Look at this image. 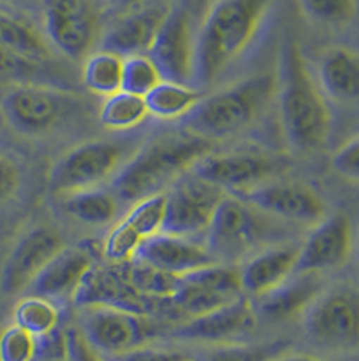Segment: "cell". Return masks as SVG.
I'll use <instances>...</instances> for the list:
<instances>
[{"label": "cell", "instance_id": "15", "mask_svg": "<svg viewBox=\"0 0 359 361\" xmlns=\"http://www.w3.org/2000/svg\"><path fill=\"white\" fill-rule=\"evenodd\" d=\"M67 98L62 93L34 84L14 87L2 99V111L14 130L26 135L43 134L62 118Z\"/></svg>", "mask_w": 359, "mask_h": 361}, {"label": "cell", "instance_id": "2", "mask_svg": "<svg viewBox=\"0 0 359 361\" xmlns=\"http://www.w3.org/2000/svg\"><path fill=\"white\" fill-rule=\"evenodd\" d=\"M213 149V142L189 134H170L139 147L111 178L110 192L118 202L135 204L159 194L163 187L195 166Z\"/></svg>", "mask_w": 359, "mask_h": 361}, {"label": "cell", "instance_id": "25", "mask_svg": "<svg viewBox=\"0 0 359 361\" xmlns=\"http://www.w3.org/2000/svg\"><path fill=\"white\" fill-rule=\"evenodd\" d=\"M323 91L335 102H354L359 93V60L356 51L337 48L320 63Z\"/></svg>", "mask_w": 359, "mask_h": 361}, {"label": "cell", "instance_id": "40", "mask_svg": "<svg viewBox=\"0 0 359 361\" xmlns=\"http://www.w3.org/2000/svg\"><path fill=\"white\" fill-rule=\"evenodd\" d=\"M108 361H180L183 358L182 353H177L168 348H154L142 344L125 353L115 356H105Z\"/></svg>", "mask_w": 359, "mask_h": 361}, {"label": "cell", "instance_id": "30", "mask_svg": "<svg viewBox=\"0 0 359 361\" xmlns=\"http://www.w3.org/2000/svg\"><path fill=\"white\" fill-rule=\"evenodd\" d=\"M123 57L108 50H99L89 55L84 63L82 81L91 93L111 96L122 91Z\"/></svg>", "mask_w": 359, "mask_h": 361}, {"label": "cell", "instance_id": "38", "mask_svg": "<svg viewBox=\"0 0 359 361\" xmlns=\"http://www.w3.org/2000/svg\"><path fill=\"white\" fill-rule=\"evenodd\" d=\"M301 9L313 21L341 24L356 14V0H299Z\"/></svg>", "mask_w": 359, "mask_h": 361}, {"label": "cell", "instance_id": "29", "mask_svg": "<svg viewBox=\"0 0 359 361\" xmlns=\"http://www.w3.org/2000/svg\"><path fill=\"white\" fill-rule=\"evenodd\" d=\"M14 324L39 339L60 327V308L45 296H24L14 308Z\"/></svg>", "mask_w": 359, "mask_h": 361}, {"label": "cell", "instance_id": "22", "mask_svg": "<svg viewBox=\"0 0 359 361\" xmlns=\"http://www.w3.org/2000/svg\"><path fill=\"white\" fill-rule=\"evenodd\" d=\"M94 266L93 255L81 247H63L36 276L30 290L50 300L74 298L84 276Z\"/></svg>", "mask_w": 359, "mask_h": 361}, {"label": "cell", "instance_id": "7", "mask_svg": "<svg viewBox=\"0 0 359 361\" xmlns=\"http://www.w3.org/2000/svg\"><path fill=\"white\" fill-rule=\"evenodd\" d=\"M359 331L358 295L337 288L318 295L305 314V332L311 343L332 350L356 348Z\"/></svg>", "mask_w": 359, "mask_h": 361}, {"label": "cell", "instance_id": "18", "mask_svg": "<svg viewBox=\"0 0 359 361\" xmlns=\"http://www.w3.org/2000/svg\"><path fill=\"white\" fill-rule=\"evenodd\" d=\"M353 247V231L346 216L335 214L317 223L299 247L293 274H318L346 262Z\"/></svg>", "mask_w": 359, "mask_h": 361}, {"label": "cell", "instance_id": "19", "mask_svg": "<svg viewBox=\"0 0 359 361\" xmlns=\"http://www.w3.org/2000/svg\"><path fill=\"white\" fill-rule=\"evenodd\" d=\"M275 164L267 156L257 152H227V154L203 156L195 163L194 175L213 183L221 190L239 192L248 190L267 182L274 173Z\"/></svg>", "mask_w": 359, "mask_h": 361}, {"label": "cell", "instance_id": "11", "mask_svg": "<svg viewBox=\"0 0 359 361\" xmlns=\"http://www.w3.org/2000/svg\"><path fill=\"white\" fill-rule=\"evenodd\" d=\"M45 30L62 54L81 59L98 36V12L91 0H45Z\"/></svg>", "mask_w": 359, "mask_h": 361}, {"label": "cell", "instance_id": "32", "mask_svg": "<svg viewBox=\"0 0 359 361\" xmlns=\"http://www.w3.org/2000/svg\"><path fill=\"white\" fill-rule=\"evenodd\" d=\"M125 276L132 286L141 295L151 300H170L178 290L180 278L161 271V269L142 262L139 259H132L125 262Z\"/></svg>", "mask_w": 359, "mask_h": 361}, {"label": "cell", "instance_id": "24", "mask_svg": "<svg viewBox=\"0 0 359 361\" xmlns=\"http://www.w3.org/2000/svg\"><path fill=\"white\" fill-rule=\"evenodd\" d=\"M296 279L287 278L267 295L258 298V314L267 320H282L306 310L310 303L320 295L322 283L317 274H296Z\"/></svg>", "mask_w": 359, "mask_h": 361}, {"label": "cell", "instance_id": "14", "mask_svg": "<svg viewBox=\"0 0 359 361\" xmlns=\"http://www.w3.org/2000/svg\"><path fill=\"white\" fill-rule=\"evenodd\" d=\"M237 195L263 214L284 221L317 224L325 216V204L320 195L301 183L263 182Z\"/></svg>", "mask_w": 359, "mask_h": 361}, {"label": "cell", "instance_id": "10", "mask_svg": "<svg viewBox=\"0 0 359 361\" xmlns=\"http://www.w3.org/2000/svg\"><path fill=\"white\" fill-rule=\"evenodd\" d=\"M81 332L84 339L103 356H115L134 350L151 338L146 315L108 307L86 308Z\"/></svg>", "mask_w": 359, "mask_h": 361}, {"label": "cell", "instance_id": "34", "mask_svg": "<svg viewBox=\"0 0 359 361\" xmlns=\"http://www.w3.org/2000/svg\"><path fill=\"white\" fill-rule=\"evenodd\" d=\"M163 81L158 67L149 55H130L123 59L122 69V91L144 98Z\"/></svg>", "mask_w": 359, "mask_h": 361}, {"label": "cell", "instance_id": "16", "mask_svg": "<svg viewBox=\"0 0 359 361\" xmlns=\"http://www.w3.org/2000/svg\"><path fill=\"white\" fill-rule=\"evenodd\" d=\"M257 324V314L250 300L241 295L234 302L213 312L187 319L175 327L173 336L182 341L207 344H229L250 334Z\"/></svg>", "mask_w": 359, "mask_h": 361}, {"label": "cell", "instance_id": "39", "mask_svg": "<svg viewBox=\"0 0 359 361\" xmlns=\"http://www.w3.org/2000/svg\"><path fill=\"white\" fill-rule=\"evenodd\" d=\"M332 168L339 175L356 182L359 176V139H349L332 156Z\"/></svg>", "mask_w": 359, "mask_h": 361}, {"label": "cell", "instance_id": "28", "mask_svg": "<svg viewBox=\"0 0 359 361\" xmlns=\"http://www.w3.org/2000/svg\"><path fill=\"white\" fill-rule=\"evenodd\" d=\"M201 99L202 93L199 90L170 81H161L144 96L149 115L165 120L185 117Z\"/></svg>", "mask_w": 359, "mask_h": 361}, {"label": "cell", "instance_id": "3", "mask_svg": "<svg viewBox=\"0 0 359 361\" xmlns=\"http://www.w3.org/2000/svg\"><path fill=\"white\" fill-rule=\"evenodd\" d=\"M275 93L289 142L299 151L322 147L330 130L329 108L294 39L284 43L281 50Z\"/></svg>", "mask_w": 359, "mask_h": 361}, {"label": "cell", "instance_id": "4", "mask_svg": "<svg viewBox=\"0 0 359 361\" xmlns=\"http://www.w3.org/2000/svg\"><path fill=\"white\" fill-rule=\"evenodd\" d=\"M275 93L272 75H255L202 98L183 117V128L189 134L214 142L246 128L262 114Z\"/></svg>", "mask_w": 359, "mask_h": 361}, {"label": "cell", "instance_id": "13", "mask_svg": "<svg viewBox=\"0 0 359 361\" xmlns=\"http://www.w3.org/2000/svg\"><path fill=\"white\" fill-rule=\"evenodd\" d=\"M65 247L62 235L51 228L39 226L27 231L14 245L0 272L4 295H19L31 286L43 267Z\"/></svg>", "mask_w": 359, "mask_h": 361}, {"label": "cell", "instance_id": "41", "mask_svg": "<svg viewBox=\"0 0 359 361\" xmlns=\"http://www.w3.org/2000/svg\"><path fill=\"white\" fill-rule=\"evenodd\" d=\"M67 361H108L105 356L84 339L82 332L77 329L67 331Z\"/></svg>", "mask_w": 359, "mask_h": 361}, {"label": "cell", "instance_id": "27", "mask_svg": "<svg viewBox=\"0 0 359 361\" xmlns=\"http://www.w3.org/2000/svg\"><path fill=\"white\" fill-rule=\"evenodd\" d=\"M0 48L33 63L50 59V48L33 27L4 14H0Z\"/></svg>", "mask_w": 359, "mask_h": 361}, {"label": "cell", "instance_id": "8", "mask_svg": "<svg viewBox=\"0 0 359 361\" xmlns=\"http://www.w3.org/2000/svg\"><path fill=\"white\" fill-rule=\"evenodd\" d=\"M241 295L245 293L241 290L238 269L218 262L182 276L178 290L165 302L178 314L194 319L225 307Z\"/></svg>", "mask_w": 359, "mask_h": 361}, {"label": "cell", "instance_id": "12", "mask_svg": "<svg viewBox=\"0 0 359 361\" xmlns=\"http://www.w3.org/2000/svg\"><path fill=\"white\" fill-rule=\"evenodd\" d=\"M147 55L158 67L163 81L189 86L194 79L195 39L185 9H171L159 27Z\"/></svg>", "mask_w": 359, "mask_h": 361}, {"label": "cell", "instance_id": "36", "mask_svg": "<svg viewBox=\"0 0 359 361\" xmlns=\"http://www.w3.org/2000/svg\"><path fill=\"white\" fill-rule=\"evenodd\" d=\"M144 240L125 219L115 224L103 243V255L111 264L130 262Z\"/></svg>", "mask_w": 359, "mask_h": 361}, {"label": "cell", "instance_id": "35", "mask_svg": "<svg viewBox=\"0 0 359 361\" xmlns=\"http://www.w3.org/2000/svg\"><path fill=\"white\" fill-rule=\"evenodd\" d=\"M166 214V194H159L144 197L132 206L129 214L125 216V221L137 231L142 240L161 233L163 224H165Z\"/></svg>", "mask_w": 359, "mask_h": 361}, {"label": "cell", "instance_id": "42", "mask_svg": "<svg viewBox=\"0 0 359 361\" xmlns=\"http://www.w3.org/2000/svg\"><path fill=\"white\" fill-rule=\"evenodd\" d=\"M19 187V171L6 156L0 154V202L15 194Z\"/></svg>", "mask_w": 359, "mask_h": 361}, {"label": "cell", "instance_id": "37", "mask_svg": "<svg viewBox=\"0 0 359 361\" xmlns=\"http://www.w3.org/2000/svg\"><path fill=\"white\" fill-rule=\"evenodd\" d=\"M38 356V339L23 327L12 326L0 332V361H33Z\"/></svg>", "mask_w": 359, "mask_h": 361}, {"label": "cell", "instance_id": "45", "mask_svg": "<svg viewBox=\"0 0 359 361\" xmlns=\"http://www.w3.org/2000/svg\"><path fill=\"white\" fill-rule=\"evenodd\" d=\"M180 361H195V360H190V358H185V356H183V358H182V360H180Z\"/></svg>", "mask_w": 359, "mask_h": 361}, {"label": "cell", "instance_id": "43", "mask_svg": "<svg viewBox=\"0 0 359 361\" xmlns=\"http://www.w3.org/2000/svg\"><path fill=\"white\" fill-rule=\"evenodd\" d=\"M272 361H327V360L315 358V356H306V355H287V353H284V355L277 356V358Z\"/></svg>", "mask_w": 359, "mask_h": 361}, {"label": "cell", "instance_id": "23", "mask_svg": "<svg viewBox=\"0 0 359 361\" xmlns=\"http://www.w3.org/2000/svg\"><path fill=\"white\" fill-rule=\"evenodd\" d=\"M299 247L294 245H281V247L267 248L260 252L239 269L243 293L251 296L267 295L277 286H281L294 272Z\"/></svg>", "mask_w": 359, "mask_h": 361}, {"label": "cell", "instance_id": "17", "mask_svg": "<svg viewBox=\"0 0 359 361\" xmlns=\"http://www.w3.org/2000/svg\"><path fill=\"white\" fill-rule=\"evenodd\" d=\"M74 302L82 308L108 307L146 317L156 307L154 300L141 295L132 286L125 269L120 271L117 264H113V267H91L75 291Z\"/></svg>", "mask_w": 359, "mask_h": 361}, {"label": "cell", "instance_id": "31", "mask_svg": "<svg viewBox=\"0 0 359 361\" xmlns=\"http://www.w3.org/2000/svg\"><path fill=\"white\" fill-rule=\"evenodd\" d=\"M149 117L146 102L141 96L129 94L125 91L106 96L99 110V122L110 130H129Z\"/></svg>", "mask_w": 359, "mask_h": 361}, {"label": "cell", "instance_id": "5", "mask_svg": "<svg viewBox=\"0 0 359 361\" xmlns=\"http://www.w3.org/2000/svg\"><path fill=\"white\" fill-rule=\"evenodd\" d=\"M137 149L132 139H96L79 144L51 166L50 190L57 195H69L98 187L113 178Z\"/></svg>", "mask_w": 359, "mask_h": 361}, {"label": "cell", "instance_id": "6", "mask_svg": "<svg viewBox=\"0 0 359 361\" xmlns=\"http://www.w3.org/2000/svg\"><path fill=\"white\" fill-rule=\"evenodd\" d=\"M207 250L219 259H238L267 238L262 212L238 195H225L207 228Z\"/></svg>", "mask_w": 359, "mask_h": 361}, {"label": "cell", "instance_id": "44", "mask_svg": "<svg viewBox=\"0 0 359 361\" xmlns=\"http://www.w3.org/2000/svg\"><path fill=\"white\" fill-rule=\"evenodd\" d=\"M137 2H141V0H123V4H127V6H134Z\"/></svg>", "mask_w": 359, "mask_h": 361}, {"label": "cell", "instance_id": "26", "mask_svg": "<svg viewBox=\"0 0 359 361\" xmlns=\"http://www.w3.org/2000/svg\"><path fill=\"white\" fill-rule=\"evenodd\" d=\"M65 211L77 221L103 226L110 224L118 212V200L110 190L86 188L65 195Z\"/></svg>", "mask_w": 359, "mask_h": 361}, {"label": "cell", "instance_id": "1", "mask_svg": "<svg viewBox=\"0 0 359 361\" xmlns=\"http://www.w3.org/2000/svg\"><path fill=\"white\" fill-rule=\"evenodd\" d=\"M274 0H215L195 39L194 79L207 86L253 42Z\"/></svg>", "mask_w": 359, "mask_h": 361}, {"label": "cell", "instance_id": "21", "mask_svg": "<svg viewBox=\"0 0 359 361\" xmlns=\"http://www.w3.org/2000/svg\"><path fill=\"white\" fill-rule=\"evenodd\" d=\"M170 11L171 7L163 2L151 4L130 12L111 26L103 39V50L117 54L123 59L147 51Z\"/></svg>", "mask_w": 359, "mask_h": 361}, {"label": "cell", "instance_id": "20", "mask_svg": "<svg viewBox=\"0 0 359 361\" xmlns=\"http://www.w3.org/2000/svg\"><path fill=\"white\" fill-rule=\"evenodd\" d=\"M134 259L151 264L178 278L197 269L218 264L207 247L191 242L190 238L168 233H158L144 240Z\"/></svg>", "mask_w": 359, "mask_h": 361}, {"label": "cell", "instance_id": "33", "mask_svg": "<svg viewBox=\"0 0 359 361\" xmlns=\"http://www.w3.org/2000/svg\"><path fill=\"white\" fill-rule=\"evenodd\" d=\"M289 344L275 341L267 344H214L202 361H272L287 353Z\"/></svg>", "mask_w": 359, "mask_h": 361}, {"label": "cell", "instance_id": "9", "mask_svg": "<svg viewBox=\"0 0 359 361\" xmlns=\"http://www.w3.org/2000/svg\"><path fill=\"white\" fill-rule=\"evenodd\" d=\"M225 190L197 175L180 180L170 194H166V214L161 233L190 238L206 233Z\"/></svg>", "mask_w": 359, "mask_h": 361}]
</instances>
